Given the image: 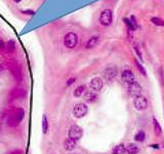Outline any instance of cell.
Wrapping results in <instances>:
<instances>
[{"instance_id":"obj_1","label":"cell","mask_w":164,"mask_h":154,"mask_svg":"<svg viewBox=\"0 0 164 154\" xmlns=\"http://www.w3.org/2000/svg\"><path fill=\"white\" fill-rule=\"evenodd\" d=\"M100 23L102 26H105V27H108L112 24L113 22V12L111 9H105L100 12Z\"/></svg>"},{"instance_id":"obj_2","label":"cell","mask_w":164,"mask_h":154,"mask_svg":"<svg viewBox=\"0 0 164 154\" xmlns=\"http://www.w3.org/2000/svg\"><path fill=\"white\" fill-rule=\"evenodd\" d=\"M64 43L68 48H74L78 43V36L73 32H69L64 37Z\"/></svg>"},{"instance_id":"obj_3","label":"cell","mask_w":164,"mask_h":154,"mask_svg":"<svg viewBox=\"0 0 164 154\" xmlns=\"http://www.w3.org/2000/svg\"><path fill=\"white\" fill-rule=\"evenodd\" d=\"M88 112V108L85 104L83 103H78L76 105L74 106V109H73V113H74V116L76 118H82L84 117Z\"/></svg>"},{"instance_id":"obj_4","label":"cell","mask_w":164,"mask_h":154,"mask_svg":"<svg viewBox=\"0 0 164 154\" xmlns=\"http://www.w3.org/2000/svg\"><path fill=\"white\" fill-rule=\"evenodd\" d=\"M133 105H135V109L139 111L146 110L148 108V101L143 95H139V97H135L133 100Z\"/></svg>"},{"instance_id":"obj_5","label":"cell","mask_w":164,"mask_h":154,"mask_svg":"<svg viewBox=\"0 0 164 154\" xmlns=\"http://www.w3.org/2000/svg\"><path fill=\"white\" fill-rule=\"evenodd\" d=\"M82 134H83V130L78 125H72L69 128V138L75 140V141L80 139L82 137Z\"/></svg>"},{"instance_id":"obj_6","label":"cell","mask_w":164,"mask_h":154,"mask_svg":"<svg viewBox=\"0 0 164 154\" xmlns=\"http://www.w3.org/2000/svg\"><path fill=\"white\" fill-rule=\"evenodd\" d=\"M128 93L133 98L139 97V95H141V93H142V86L140 85V83L135 82V81L128 83Z\"/></svg>"},{"instance_id":"obj_7","label":"cell","mask_w":164,"mask_h":154,"mask_svg":"<svg viewBox=\"0 0 164 154\" xmlns=\"http://www.w3.org/2000/svg\"><path fill=\"white\" fill-rule=\"evenodd\" d=\"M103 80L100 78V77H94L90 80V83H89V85H90V88L92 91H98L102 89L103 87Z\"/></svg>"},{"instance_id":"obj_8","label":"cell","mask_w":164,"mask_h":154,"mask_svg":"<svg viewBox=\"0 0 164 154\" xmlns=\"http://www.w3.org/2000/svg\"><path fill=\"white\" fill-rule=\"evenodd\" d=\"M117 68L115 66H110L105 70V77L107 80H113L117 76Z\"/></svg>"},{"instance_id":"obj_9","label":"cell","mask_w":164,"mask_h":154,"mask_svg":"<svg viewBox=\"0 0 164 154\" xmlns=\"http://www.w3.org/2000/svg\"><path fill=\"white\" fill-rule=\"evenodd\" d=\"M122 80L127 83L133 82L135 81V74L132 73L130 70H124L122 72Z\"/></svg>"},{"instance_id":"obj_10","label":"cell","mask_w":164,"mask_h":154,"mask_svg":"<svg viewBox=\"0 0 164 154\" xmlns=\"http://www.w3.org/2000/svg\"><path fill=\"white\" fill-rule=\"evenodd\" d=\"M10 95L12 98H23L26 95V89L24 87H15V89H12Z\"/></svg>"},{"instance_id":"obj_11","label":"cell","mask_w":164,"mask_h":154,"mask_svg":"<svg viewBox=\"0 0 164 154\" xmlns=\"http://www.w3.org/2000/svg\"><path fill=\"white\" fill-rule=\"evenodd\" d=\"M64 147H65V149L68 150V151H72V150H74V148L76 147V141L71 139V138H67L64 142Z\"/></svg>"},{"instance_id":"obj_12","label":"cell","mask_w":164,"mask_h":154,"mask_svg":"<svg viewBox=\"0 0 164 154\" xmlns=\"http://www.w3.org/2000/svg\"><path fill=\"white\" fill-rule=\"evenodd\" d=\"M98 42H100V37H98V36H92V37H90V38L88 39L87 42H86L85 47H86V48H93V47H96V45H98Z\"/></svg>"},{"instance_id":"obj_13","label":"cell","mask_w":164,"mask_h":154,"mask_svg":"<svg viewBox=\"0 0 164 154\" xmlns=\"http://www.w3.org/2000/svg\"><path fill=\"white\" fill-rule=\"evenodd\" d=\"M125 151L128 154H137L139 152V147L135 144H128L125 147Z\"/></svg>"},{"instance_id":"obj_14","label":"cell","mask_w":164,"mask_h":154,"mask_svg":"<svg viewBox=\"0 0 164 154\" xmlns=\"http://www.w3.org/2000/svg\"><path fill=\"white\" fill-rule=\"evenodd\" d=\"M84 100L88 103H92L96 100V95L93 93L92 91H86V93H84Z\"/></svg>"},{"instance_id":"obj_15","label":"cell","mask_w":164,"mask_h":154,"mask_svg":"<svg viewBox=\"0 0 164 154\" xmlns=\"http://www.w3.org/2000/svg\"><path fill=\"white\" fill-rule=\"evenodd\" d=\"M11 73H12V75H13V77H15V79H17V81H20V80H22V78H23V74H22V72H21V70L19 68H13L11 70Z\"/></svg>"},{"instance_id":"obj_16","label":"cell","mask_w":164,"mask_h":154,"mask_svg":"<svg viewBox=\"0 0 164 154\" xmlns=\"http://www.w3.org/2000/svg\"><path fill=\"white\" fill-rule=\"evenodd\" d=\"M125 146L123 144H119L113 149V154H124L125 153Z\"/></svg>"},{"instance_id":"obj_17","label":"cell","mask_w":164,"mask_h":154,"mask_svg":"<svg viewBox=\"0 0 164 154\" xmlns=\"http://www.w3.org/2000/svg\"><path fill=\"white\" fill-rule=\"evenodd\" d=\"M20 123V121L17 119V117H15V115H12V116H10L9 118L7 119V124L9 125V126H17V124Z\"/></svg>"},{"instance_id":"obj_18","label":"cell","mask_w":164,"mask_h":154,"mask_svg":"<svg viewBox=\"0 0 164 154\" xmlns=\"http://www.w3.org/2000/svg\"><path fill=\"white\" fill-rule=\"evenodd\" d=\"M6 49H7V52L12 54L15 50V42L13 40H9L6 44Z\"/></svg>"},{"instance_id":"obj_19","label":"cell","mask_w":164,"mask_h":154,"mask_svg":"<svg viewBox=\"0 0 164 154\" xmlns=\"http://www.w3.org/2000/svg\"><path fill=\"white\" fill-rule=\"evenodd\" d=\"M84 91H85V86H84V85L78 86V87L74 91V95H75L76 98H79V97H81V95H82V93H84Z\"/></svg>"},{"instance_id":"obj_20","label":"cell","mask_w":164,"mask_h":154,"mask_svg":"<svg viewBox=\"0 0 164 154\" xmlns=\"http://www.w3.org/2000/svg\"><path fill=\"white\" fill-rule=\"evenodd\" d=\"M47 128H48V122H47V118L45 115L42 116V132L43 134H46Z\"/></svg>"},{"instance_id":"obj_21","label":"cell","mask_w":164,"mask_h":154,"mask_svg":"<svg viewBox=\"0 0 164 154\" xmlns=\"http://www.w3.org/2000/svg\"><path fill=\"white\" fill-rule=\"evenodd\" d=\"M15 116L17 117V119L21 122V121L23 120V118H24V116H25V110H24V109H22V108L17 109V113L15 114Z\"/></svg>"},{"instance_id":"obj_22","label":"cell","mask_w":164,"mask_h":154,"mask_svg":"<svg viewBox=\"0 0 164 154\" xmlns=\"http://www.w3.org/2000/svg\"><path fill=\"white\" fill-rule=\"evenodd\" d=\"M151 22L154 25H156V26H160V27H163L164 26V21L162 19H160V17H152Z\"/></svg>"},{"instance_id":"obj_23","label":"cell","mask_w":164,"mask_h":154,"mask_svg":"<svg viewBox=\"0 0 164 154\" xmlns=\"http://www.w3.org/2000/svg\"><path fill=\"white\" fill-rule=\"evenodd\" d=\"M145 138H146V134H145V132H143V130H141V132H139L137 134H135V140L137 141V142H143L145 140Z\"/></svg>"},{"instance_id":"obj_24","label":"cell","mask_w":164,"mask_h":154,"mask_svg":"<svg viewBox=\"0 0 164 154\" xmlns=\"http://www.w3.org/2000/svg\"><path fill=\"white\" fill-rule=\"evenodd\" d=\"M153 123H154V128H155V132L156 134H161V126H160L159 122L156 118H153Z\"/></svg>"},{"instance_id":"obj_25","label":"cell","mask_w":164,"mask_h":154,"mask_svg":"<svg viewBox=\"0 0 164 154\" xmlns=\"http://www.w3.org/2000/svg\"><path fill=\"white\" fill-rule=\"evenodd\" d=\"M135 65H137V69H139V70L141 71V73H142L143 75H146V70H145L144 67H143L142 65L140 64V62L137 61V60H135Z\"/></svg>"},{"instance_id":"obj_26","label":"cell","mask_w":164,"mask_h":154,"mask_svg":"<svg viewBox=\"0 0 164 154\" xmlns=\"http://www.w3.org/2000/svg\"><path fill=\"white\" fill-rule=\"evenodd\" d=\"M23 13H25V15H34L35 13V11L34 10H31V9H27V10H23Z\"/></svg>"},{"instance_id":"obj_27","label":"cell","mask_w":164,"mask_h":154,"mask_svg":"<svg viewBox=\"0 0 164 154\" xmlns=\"http://www.w3.org/2000/svg\"><path fill=\"white\" fill-rule=\"evenodd\" d=\"M75 80H76V79L74 78V77L73 78H70L68 81H67V84H68V85H71V84H73V83L75 82Z\"/></svg>"},{"instance_id":"obj_28","label":"cell","mask_w":164,"mask_h":154,"mask_svg":"<svg viewBox=\"0 0 164 154\" xmlns=\"http://www.w3.org/2000/svg\"><path fill=\"white\" fill-rule=\"evenodd\" d=\"M135 51H137V54H139V56H140V59L142 60V56H141V51H140V49H139V46H137V45H135Z\"/></svg>"},{"instance_id":"obj_29","label":"cell","mask_w":164,"mask_h":154,"mask_svg":"<svg viewBox=\"0 0 164 154\" xmlns=\"http://www.w3.org/2000/svg\"><path fill=\"white\" fill-rule=\"evenodd\" d=\"M3 45H4V43H3V41H2V40H0V48H1V47H2Z\"/></svg>"},{"instance_id":"obj_30","label":"cell","mask_w":164,"mask_h":154,"mask_svg":"<svg viewBox=\"0 0 164 154\" xmlns=\"http://www.w3.org/2000/svg\"><path fill=\"white\" fill-rule=\"evenodd\" d=\"M13 1H15V2H21V1H22V0H13Z\"/></svg>"},{"instance_id":"obj_31","label":"cell","mask_w":164,"mask_h":154,"mask_svg":"<svg viewBox=\"0 0 164 154\" xmlns=\"http://www.w3.org/2000/svg\"><path fill=\"white\" fill-rule=\"evenodd\" d=\"M2 69H3V68H2V66H0V72L2 71Z\"/></svg>"},{"instance_id":"obj_32","label":"cell","mask_w":164,"mask_h":154,"mask_svg":"<svg viewBox=\"0 0 164 154\" xmlns=\"http://www.w3.org/2000/svg\"><path fill=\"white\" fill-rule=\"evenodd\" d=\"M15 153H20V151H17V152H15ZM12 154H15V153H12Z\"/></svg>"}]
</instances>
